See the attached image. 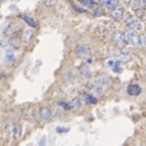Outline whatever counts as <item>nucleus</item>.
Listing matches in <instances>:
<instances>
[{
  "instance_id": "obj_9",
  "label": "nucleus",
  "mask_w": 146,
  "mask_h": 146,
  "mask_svg": "<svg viewBox=\"0 0 146 146\" xmlns=\"http://www.w3.org/2000/svg\"><path fill=\"white\" fill-rule=\"evenodd\" d=\"M94 83L96 84V85L99 86V87L102 88L110 84V79L107 78L106 76H98L97 78L95 79Z\"/></svg>"
},
{
  "instance_id": "obj_28",
  "label": "nucleus",
  "mask_w": 146,
  "mask_h": 146,
  "mask_svg": "<svg viewBox=\"0 0 146 146\" xmlns=\"http://www.w3.org/2000/svg\"><path fill=\"white\" fill-rule=\"evenodd\" d=\"M141 40H142V44H145L146 45V35H144L143 37H141Z\"/></svg>"
},
{
  "instance_id": "obj_14",
  "label": "nucleus",
  "mask_w": 146,
  "mask_h": 146,
  "mask_svg": "<svg viewBox=\"0 0 146 146\" xmlns=\"http://www.w3.org/2000/svg\"><path fill=\"white\" fill-rule=\"evenodd\" d=\"M80 73L82 74L83 76H85L86 78H90L91 76H92V73H91V71L88 68V66H83L80 68Z\"/></svg>"
},
{
  "instance_id": "obj_12",
  "label": "nucleus",
  "mask_w": 146,
  "mask_h": 146,
  "mask_svg": "<svg viewBox=\"0 0 146 146\" xmlns=\"http://www.w3.org/2000/svg\"><path fill=\"white\" fill-rule=\"evenodd\" d=\"M21 19H22L23 21H24L25 23L27 25H29V26H31L32 28H36L37 26H38V24H37V22L35 20H33L32 17H28V15H21Z\"/></svg>"
},
{
  "instance_id": "obj_7",
  "label": "nucleus",
  "mask_w": 146,
  "mask_h": 146,
  "mask_svg": "<svg viewBox=\"0 0 146 146\" xmlns=\"http://www.w3.org/2000/svg\"><path fill=\"white\" fill-rule=\"evenodd\" d=\"M126 26L132 30H139L141 28L140 22H139L137 19H135V17H129V19L126 21Z\"/></svg>"
},
{
  "instance_id": "obj_16",
  "label": "nucleus",
  "mask_w": 146,
  "mask_h": 146,
  "mask_svg": "<svg viewBox=\"0 0 146 146\" xmlns=\"http://www.w3.org/2000/svg\"><path fill=\"white\" fill-rule=\"evenodd\" d=\"M21 132H22V129H21V127L19 125H15V126L12 127V134L15 138H19L21 135Z\"/></svg>"
},
{
  "instance_id": "obj_19",
  "label": "nucleus",
  "mask_w": 146,
  "mask_h": 146,
  "mask_svg": "<svg viewBox=\"0 0 146 146\" xmlns=\"http://www.w3.org/2000/svg\"><path fill=\"white\" fill-rule=\"evenodd\" d=\"M133 4H134V7L137 9H142V8H145L146 1H133Z\"/></svg>"
},
{
  "instance_id": "obj_26",
  "label": "nucleus",
  "mask_w": 146,
  "mask_h": 146,
  "mask_svg": "<svg viewBox=\"0 0 146 146\" xmlns=\"http://www.w3.org/2000/svg\"><path fill=\"white\" fill-rule=\"evenodd\" d=\"M43 3L45 5H47V6H52V5L55 4L56 1H54V0H52V1H50V0H46V1H43Z\"/></svg>"
},
{
  "instance_id": "obj_20",
  "label": "nucleus",
  "mask_w": 146,
  "mask_h": 146,
  "mask_svg": "<svg viewBox=\"0 0 146 146\" xmlns=\"http://www.w3.org/2000/svg\"><path fill=\"white\" fill-rule=\"evenodd\" d=\"M85 98H86V100H87V102L89 103V104H94V103L97 102V98H95L93 95L87 94V95H85Z\"/></svg>"
},
{
  "instance_id": "obj_1",
  "label": "nucleus",
  "mask_w": 146,
  "mask_h": 146,
  "mask_svg": "<svg viewBox=\"0 0 146 146\" xmlns=\"http://www.w3.org/2000/svg\"><path fill=\"white\" fill-rule=\"evenodd\" d=\"M125 37L128 43H131L132 45H134L136 47H140L142 45V40L141 37L137 34L134 31H126L125 32Z\"/></svg>"
},
{
  "instance_id": "obj_13",
  "label": "nucleus",
  "mask_w": 146,
  "mask_h": 146,
  "mask_svg": "<svg viewBox=\"0 0 146 146\" xmlns=\"http://www.w3.org/2000/svg\"><path fill=\"white\" fill-rule=\"evenodd\" d=\"M17 59V56H15V53L13 51H12L11 49H9V50H7L6 51V53H5V60L7 61V62L9 63H12L13 61Z\"/></svg>"
},
{
  "instance_id": "obj_2",
  "label": "nucleus",
  "mask_w": 146,
  "mask_h": 146,
  "mask_svg": "<svg viewBox=\"0 0 146 146\" xmlns=\"http://www.w3.org/2000/svg\"><path fill=\"white\" fill-rule=\"evenodd\" d=\"M86 89H87V91L89 93H90V95H95V96H97V95H100L101 93H102V88L99 87L98 85H96L95 83H88L87 85H86Z\"/></svg>"
},
{
  "instance_id": "obj_21",
  "label": "nucleus",
  "mask_w": 146,
  "mask_h": 146,
  "mask_svg": "<svg viewBox=\"0 0 146 146\" xmlns=\"http://www.w3.org/2000/svg\"><path fill=\"white\" fill-rule=\"evenodd\" d=\"M81 3L87 5L88 7H95V1H93V0H82Z\"/></svg>"
},
{
  "instance_id": "obj_18",
  "label": "nucleus",
  "mask_w": 146,
  "mask_h": 146,
  "mask_svg": "<svg viewBox=\"0 0 146 146\" xmlns=\"http://www.w3.org/2000/svg\"><path fill=\"white\" fill-rule=\"evenodd\" d=\"M111 70L113 72H115V73H122L123 68H121V61H119V60L115 61V64L111 66Z\"/></svg>"
},
{
  "instance_id": "obj_24",
  "label": "nucleus",
  "mask_w": 146,
  "mask_h": 146,
  "mask_svg": "<svg viewBox=\"0 0 146 146\" xmlns=\"http://www.w3.org/2000/svg\"><path fill=\"white\" fill-rule=\"evenodd\" d=\"M58 105L59 106H61L63 110H68L72 107L71 104H68V103H66V102H58Z\"/></svg>"
},
{
  "instance_id": "obj_4",
  "label": "nucleus",
  "mask_w": 146,
  "mask_h": 146,
  "mask_svg": "<svg viewBox=\"0 0 146 146\" xmlns=\"http://www.w3.org/2000/svg\"><path fill=\"white\" fill-rule=\"evenodd\" d=\"M76 53L78 54L79 56L86 57V56L89 55V48L85 44H78L76 46Z\"/></svg>"
},
{
  "instance_id": "obj_23",
  "label": "nucleus",
  "mask_w": 146,
  "mask_h": 146,
  "mask_svg": "<svg viewBox=\"0 0 146 146\" xmlns=\"http://www.w3.org/2000/svg\"><path fill=\"white\" fill-rule=\"evenodd\" d=\"M70 131V128H63V127H56V132L57 133H66Z\"/></svg>"
},
{
  "instance_id": "obj_22",
  "label": "nucleus",
  "mask_w": 146,
  "mask_h": 146,
  "mask_svg": "<svg viewBox=\"0 0 146 146\" xmlns=\"http://www.w3.org/2000/svg\"><path fill=\"white\" fill-rule=\"evenodd\" d=\"M92 15L94 17H99V15H103V10L101 9L100 7H96L94 8V10L92 11Z\"/></svg>"
},
{
  "instance_id": "obj_5",
  "label": "nucleus",
  "mask_w": 146,
  "mask_h": 146,
  "mask_svg": "<svg viewBox=\"0 0 146 146\" xmlns=\"http://www.w3.org/2000/svg\"><path fill=\"white\" fill-rule=\"evenodd\" d=\"M127 92H128L129 95H131V96H137V95H139L142 92V89L137 84H131V85H129L127 87Z\"/></svg>"
},
{
  "instance_id": "obj_15",
  "label": "nucleus",
  "mask_w": 146,
  "mask_h": 146,
  "mask_svg": "<svg viewBox=\"0 0 146 146\" xmlns=\"http://www.w3.org/2000/svg\"><path fill=\"white\" fill-rule=\"evenodd\" d=\"M83 103H84V101H83V99L82 98H80V97H78V98H75V99L72 101L70 104H71V106L72 107H79V106H82L83 105Z\"/></svg>"
},
{
  "instance_id": "obj_8",
  "label": "nucleus",
  "mask_w": 146,
  "mask_h": 146,
  "mask_svg": "<svg viewBox=\"0 0 146 146\" xmlns=\"http://www.w3.org/2000/svg\"><path fill=\"white\" fill-rule=\"evenodd\" d=\"M40 115L44 119L49 121V119H51L53 117V112H52V110L49 107H42L41 110H40Z\"/></svg>"
},
{
  "instance_id": "obj_17",
  "label": "nucleus",
  "mask_w": 146,
  "mask_h": 146,
  "mask_svg": "<svg viewBox=\"0 0 146 146\" xmlns=\"http://www.w3.org/2000/svg\"><path fill=\"white\" fill-rule=\"evenodd\" d=\"M31 38H32V31H26L23 34V41L25 43H29L31 41Z\"/></svg>"
},
{
  "instance_id": "obj_11",
  "label": "nucleus",
  "mask_w": 146,
  "mask_h": 146,
  "mask_svg": "<svg viewBox=\"0 0 146 146\" xmlns=\"http://www.w3.org/2000/svg\"><path fill=\"white\" fill-rule=\"evenodd\" d=\"M99 2L102 5H104V6H106L107 8H111V9L113 8L115 9L119 1H117V0H102V1H99Z\"/></svg>"
},
{
  "instance_id": "obj_6",
  "label": "nucleus",
  "mask_w": 146,
  "mask_h": 146,
  "mask_svg": "<svg viewBox=\"0 0 146 146\" xmlns=\"http://www.w3.org/2000/svg\"><path fill=\"white\" fill-rule=\"evenodd\" d=\"M113 54L119 59V61H124V62H126V61H128L130 59V53L128 51H126V50H123V49L115 50V51L113 52Z\"/></svg>"
},
{
  "instance_id": "obj_27",
  "label": "nucleus",
  "mask_w": 146,
  "mask_h": 146,
  "mask_svg": "<svg viewBox=\"0 0 146 146\" xmlns=\"http://www.w3.org/2000/svg\"><path fill=\"white\" fill-rule=\"evenodd\" d=\"M39 146H46V138L42 137L41 140L39 141Z\"/></svg>"
},
{
  "instance_id": "obj_25",
  "label": "nucleus",
  "mask_w": 146,
  "mask_h": 146,
  "mask_svg": "<svg viewBox=\"0 0 146 146\" xmlns=\"http://www.w3.org/2000/svg\"><path fill=\"white\" fill-rule=\"evenodd\" d=\"M73 7H74V9H75L77 12H81V13H84V12H86V9H84V8H82V7H79L78 5L74 4Z\"/></svg>"
},
{
  "instance_id": "obj_10",
  "label": "nucleus",
  "mask_w": 146,
  "mask_h": 146,
  "mask_svg": "<svg viewBox=\"0 0 146 146\" xmlns=\"http://www.w3.org/2000/svg\"><path fill=\"white\" fill-rule=\"evenodd\" d=\"M110 15H111L113 19H115V20H121V19L123 17V15H124V10H123V8H121V7H117V8H115V9L111 10Z\"/></svg>"
},
{
  "instance_id": "obj_3",
  "label": "nucleus",
  "mask_w": 146,
  "mask_h": 146,
  "mask_svg": "<svg viewBox=\"0 0 146 146\" xmlns=\"http://www.w3.org/2000/svg\"><path fill=\"white\" fill-rule=\"evenodd\" d=\"M113 40L117 44V46L123 48L124 46L127 45V40H126V37H125V34H122V33H119V32H117L115 35H113Z\"/></svg>"
}]
</instances>
